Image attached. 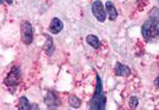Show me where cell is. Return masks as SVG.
Returning <instances> with one entry per match:
<instances>
[{
  "mask_svg": "<svg viewBox=\"0 0 159 110\" xmlns=\"http://www.w3.org/2000/svg\"><path fill=\"white\" fill-rule=\"evenodd\" d=\"M105 10L108 11L109 18H110L111 21H115V19L117 18V10H116L115 5L112 4L111 1H107V2H105Z\"/></svg>",
  "mask_w": 159,
  "mask_h": 110,
  "instance_id": "cell-9",
  "label": "cell"
},
{
  "mask_svg": "<svg viewBox=\"0 0 159 110\" xmlns=\"http://www.w3.org/2000/svg\"><path fill=\"white\" fill-rule=\"evenodd\" d=\"M44 103L49 110H57L61 105V99L55 91H48L44 97Z\"/></svg>",
  "mask_w": 159,
  "mask_h": 110,
  "instance_id": "cell-5",
  "label": "cell"
},
{
  "mask_svg": "<svg viewBox=\"0 0 159 110\" xmlns=\"http://www.w3.org/2000/svg\"><path fill=\"white\" fill-rule=\"evenodd\" d=\"M20 36H22V41L24 44L29 46L34 41V28H32L31 23L24 21L20 24Z\"/></svg>",
  "mask_w": 159,
  "mask_h": 110,
  "instance_id": "cell-4",
  "label": "cell"
},
{
  "mask_svg": "<svg viewBox=\"0 0 159 110\" xmlns=\"http://www.w3.org/2000/svg\"><path fill=\"white\" fill-rule=\"evenodd\" d=\"M141 34L146 41H152L159 36V22L148 18L141 26Z\"/></svg>",
  "mask_w": 159,
  "mask_h": 110,
  "instance_id": "cell-2",
  "label": "cell"
},
{
  "mask_svg": "<svg viewBox=\"0 0 159 110\" xmlns=\"http://www.w3.org/2000/svg\"><path fill=\"white\" fill-rule=\"evenodd\" d=\"M62 29H64V23H62V21H61L60 18H57V17L53 18L50 24H49V31L52 32V34H54V35H56V34L62 31Z\"/></svg>",
  "mask_w": 159,
  "mask_h": 110,
  "instance_id": "cell-7",
  "label": "cell"
},
{
  "mask_svg": "<svg viewBox=\"0 0 159 110\" xmlns=\"http://www.w3.org/2000/svg\"><path fill=\"white\" fill-rule=\"evenodd\" d=\"M115 74L119 77H128L130 74V68L121 62L115 63Z\"/></svg>",
  "mask_w": 159,
  "mask_h": 110,
  "instance_id": "cell-8",
  "label": "cell"
},
{
  "mask_svg": "<svg viewBox=\"0 0 159 110\" xmlns=\"http://www.w3.org/2000/svg\"><path fill=\"white\" fill-rule=\"evenodd\" d=\"M22 81V73H20V68L15 65L12 66L11 71L8 72V74L6 76V78L4 79V83L7 87H15L18 86Z\"/></svg>",
  "mask_w": 159,
  "mask_h": 110,
  "instance_id": "cell-3",
  "label": "cell"
},
{
  "mask_svg": "<svg viewBox=\"0 0 159 110\" xmlns=\"http://www.w3.org/2000/svg\"><path fill=\"white\" fill-rule=\"evenodd\" d=\"M18 110H31L30 102L25 96H22L19 98V101H18Z\"/></svg>",
  "mask_w": 159,
  "mask_h": 110,
  "instance_id": "cell-12",
  "label": "cell"
},
{
  "mask_svg": "<svg viewBox=\"0 0 159 110\" xmlns=\"http://www.w3.org/2000/svg\"><path fill=\"white\" fill-rule=\"evenodd\" d=\"M32 110H40V108H39V105H37V104H34V107H32Z\"/></svg>",
  "mask_w": 159,
  "mask_h": 110,
  "instance_id": "cell-18",
  "label": "cell"
},
{
  "mask_svg": "<svg viewBox=\"0 0 159 110\" xmlns=\"http://www.w3.org/2000/svg\"><path fill=\"white\" fill-rule=\"evenodd\" d=\"M92 15L95 16V18L98 22H101V23L105 22V7L101 0H96L92 4Z\"/></svg>",
  "mask_w": 159,
  "mask_h": 110,
  "instance_id": "cell-6",
  "label": "cell"
},
{
  "mask_svg": "<svg viewBox=\"0 0 159 110\" xmlns=\"http://www.w3.org/2000/svg\"><path fill=\"white\" fill-rule=\"evenodd\" d=\"M86 42H88V44H90L91 47L95 48V49H98V48L101 47V41L98 39V37L96 35H88L86 36Z\"/></svg>",
  "mask_w": 159,
  "mask_h": 110,
  "instance_id": "cell-11",
  "label": "cell"
},
{
  "mask_svg": "<svg viewBox=\"0 0 159 110\" xmlns=\"http://www.w3.org/2000/svg\"><path fill=\"white\" fill-rule=\"evenodd\" d=\"M148 17L152 18V19H154V21H158L159 22V8H153L151 12H150Z\"/></svg>",
  "mask_w": 159,
  "mask_h": 110,
  "instance_id": "cell-15",
  "label": "cell"
},
{
  "mask_svg": "<svg viewBox=\"0 0 159 110\" xmlns=\"http://www.w3.org/2000/svg\"><path fill=\"white\" fill-rule=\"evenodd\" d=\"M1 1V4H4V2H7V4H12V0H0Z\"/></svg>",
  "mask_w": 159,
  "mask_h": 110,
  "instance_id": "cell-17",
  "label": "cell"
},
{
  "mask_svg": "<svg viewBox=\"0 0 159 110\" xmlns=\"http://www.w3.org/2000/svg\"><path fill=\"white\" fill-rule=\"evenodd\" d=\"M154 84H156V86L159 89V74H158V77L156 78V80H154Z\"/></svg>",
  "mask_w": 159,
  "mask_h": 110,
  "instance_id": "cell-16",
  "label": "cell"
},
{
  "mask_svg": "<svg viewBox=\"0 0 159 110\" xmlns=\"http://www.w3.org/2000/svg\"><path fill=\"white\" fill-rule=\"evenodd\" d=\"M68 104L71 105L72 108H80L81 107V101H80L79 97H77V96H74V94H72L70 96V98H68Z\"/></svg>",
  "mask_w": 159,
  "mask_h": 110,
  "instance_id": "cell-13",
  "label": "cell"
},
{
  "mask_svg": "<svg viewBox=\"0 0 159 110\" xmlns=\"http://www.w3.org/2000/svg\"><path fill=\"white\" fill-rule=\"evenodd\" d=\"M96 90L95 94L90 101V109L89 110H105V104H107V97L103 92V86H102V79L97 74L96 76Z\"/></svg>",
  "mask_w": 159,
  "mask_h": 110,
  "instance_id": "cell-1",
  "label": "cell"
},
{
  "mask_svg": "<svg viewBox=\"0 0 159 110\" xmlns=\"http://www.w3.org/2000/svg\"><path fill=\"white\" fill-rule=\"evenodd\" d=\"M46 36V44H44V52H46V54L47 55H53L54 53V50H55V47H54V44H53V39L50 37V36H48V35H44Z\"/></svg>",
  "mask_w": 159,
  "mask_h": 110,
  "instance_id": "cell-10",
  "label": "cell"
},
{
  "mask_svg": "<svg viewBox=\"0 0 159 110\" xmlns=\"http://www.w3.org/2000/svg\"><path fill=\"white\" fill-rule=\"evenodd\" d=\"M128 103H129V108L130 109H135L136 107H138V104H139V99H138V97H135V96H132L129 98Z\"/></svg>",
  "mask_w": 159,
  "mask_h": 110,
  "instance_id": "cell-14",
  "label": "cell"
}]
</instances>
